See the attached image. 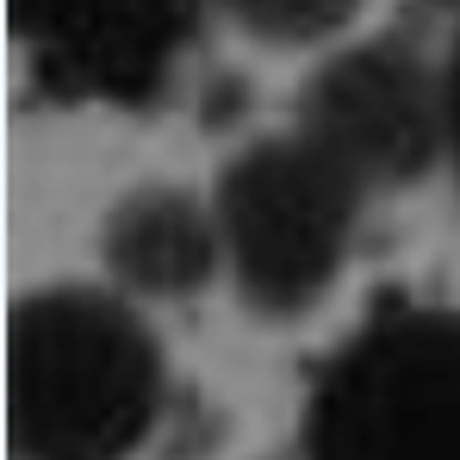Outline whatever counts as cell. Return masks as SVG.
<instances>
[{"mask_svg": "<svg viewBox=\"0 0 460 460\" xmlns=\"http://www.w3.org/2000/svg\"><path fill=\"white\" fill-rule=\"evenodd\" d=\"M206 0H100L69 31L38 44V87L57 100L155 106L193 50Z\"/></svg>", "mask_w": 460, "mask_h": 460, "instance_id": "5", "label": "cell"}, {"mask_svg": "<svg viewBox=\"0 0 460 460\" xmlns=\"http://www.w3.org/2000/svg\"><path fill=\"white\" fill-rule=\"evenodd\" d=\"M448 87H455V162H460V44H455V63H448Z\"/></svg>", "mask_w": 460, "mask_h": 460, "instance_id": "9", "label": "cell"}, {"mask_svg": "<svg viewBox=\"0 0 460 460\" xmlns=\"http://www.w3.org/2000/svg\"><path fill=\"white\" fill-rule=\"evenodd\" d=\"M212 6L230 13L249 38L280 44V50H299V44H323L342 25H355V13L367 0H212Z\"/></svg>", "mask_w": 460, "mask_h": 460, "instance_id": "7", "label": "cell"}, {"mask_svg": "<svg viewBox=\"0 0 460 460\" xmlns=\"http://www.w3.org/2000/svg\"><path fill=\"white\" fill-rule=\"evenodd\" d=\"M367 193L374 187L305 131L236 150L212 193L236 299L255 317L317 311L349 261Z\"/></svg>", "mask_w": 460, "mask_h": 460, "instance_id": "2", "label": "cell"}, {"mask_svg": "<svg viewBox=\"0 0 460 460\" xmlns=\"http://www.w3.org/2000/svg\"><path fill=\"white\" fill-rule=\"evenodd\" d=\"M87 6H100V0H6V31H13L25 50H38V44H50L57 31H69Z\"/></svg>", "mask_w": 460, "mask_h": 460, "instance_id": "8", "label": "cell"}, {"mask_svg": "<svg viewBox=\"0 0 460 460\" xmlns=\"http://www.w3.org/2000/svg\"><path fill=\"white\" fill-rule=\"evenodd\" d=\"M299 131L367 187H411L455 155V87L411 44H349L311 69Z\"/></svg>", "mask_w": 460, "mask_h": 460, "instance_id": "4", "label": "cell"}, {"mask_svg": "<svg viewBox=\"0 0 460 460\" xmlns=\"http://www.w3.org/2000/svg\"><path fill=\"white\" fill-rule=\"evenodd\" d=\"M305 460H460V305L380 311L317 374Z\"/></svg>", "mask_w": 460, "mask_h": 460, "instance_id": "3", "label": "cell"}, {"mask_svg": "<svg viewBox=\"0 0 460 460\" xmlns=\"http://www.w3.org/2000/svg\"><path fill=\"white\" fill-rule=\"evenodd\" d=\"M100 255L131 299H187L218 274L225 230L212 206L181 187H137L106 212Z\"/></svg>", "mask_w": 460, "mask_h": 460, "instance_id": "6", "label": "cell"}, {"mask_svg": "<svg viewBox=\"0 0 460 460\" xmlns=\"http://www.w3.org/2000/svg\"><path fill=\"white\" fill-rule=\"evenodd\" d=\"M168 361L131 293L38 287L6 311L13 460H131L162 423Z\"/></svg>", "mask_w": 460, "mask_h": 460, "instance_id": "1", "label": "cell"}, {"mask_svg": "<svg viewBox=\"0 0 460 460\" xmlns=\"http://www.w3.org/2000/svg\"><path fill=\"white\" fill-rule=\"evenodd\" d=\"M442 6H460V0H442Z\"/></svg>", "mask_w": 460, "mask_h": 460, "instance_id": "10", "label": "cell"}]
</instances>
